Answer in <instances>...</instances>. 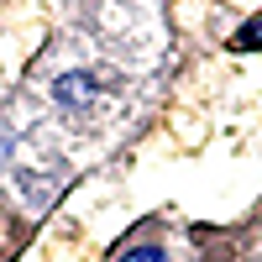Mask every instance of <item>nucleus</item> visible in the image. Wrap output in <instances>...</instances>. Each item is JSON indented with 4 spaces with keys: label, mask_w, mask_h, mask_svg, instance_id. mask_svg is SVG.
Here are the masks:
<instances>
[{
    "label": "nucleus",
    "mask_w": 262,
    "mask_h": 262,
    "mask_svg": "<svg viewBox=\"0 0 262 262\" xmlns=\"http://www.w3.org/2000/svg\"><path fill=\"white\" fill-rule=\"evenodd\" d=\"M121 262H168V257H163L158 247H137V252H126Z\"/></svg>",
    "instance_id": "1"
}]
</instances>
